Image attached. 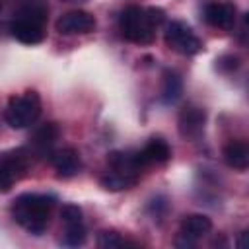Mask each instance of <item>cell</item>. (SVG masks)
<instances>
[{
	"label": "cell",
	"instance_id": "obj_1",
	"mask_svg": "<svg viewBox=\"0 0 249 249\" xmlns=\"http://www.w3.org/2000/svg\"><path fill=\"white\" fill-rule=\"evenodd\" d=\"M165 21V14L161 8H142V6H126L121 12L119 27L126 41L146 45L154 41L156 29Z\"/></svg>",
	"mask_w": 249,
	"mask_h": 249
},
{
	"label": "cell",
	"instance_id": "obj_2",
	"mask_svg": "<svg viewBox=\"0 0 249 249\" xmlns=\"http://www.w3.org/2000/svg\"><path fill=\"white\" fill-rule=\"evenodd\" d=\"M53 206H54V196L51 195L23 193L12 202V216L29 233L39 235L49 226Z\"/></svg>",
	"mask_w": 249,
	"mask_h": 249
},
{
	"label": "cell",
	"instance_id": "obj_3",
	"mask_svg": "<svg viewBox=\"0 0 249 249\" xmlns=\"http://www.w3.org/2000/svg\"><path fill=\"white\" fill-rule=\"evenodd\" d=\"M41 115V97L37 91L27 89L21 95H12L8 99L4 119L12 128H27Z\"/></svg>",
	"mask_w": 249,
	"mask_h": 249
},
{
	"label": "cell",
	"instance_id": "obj_4",
	"mask_svg": "<svg viewBox=\"0 0 249 249\" xmlns=\"http://www.w3.org/2000/svg\"><path fill=\"white\" fill-rule=\"evenodd\" d=\"M31 154L25 148L0 154V193H8L29 169Z\"/></svg>",
	"mask_w": 249,
	"mask_h": 249
},
{
	"label": "cell",
	"instance_id": "obj_5",
	"mask_svg": "<svg viewBox=\"0 0 249 249\" xmlns=\"http://www.w3.org/2000/svg\"><path fill=\"white\" fill-rule=\"evenodd\" d=\"M163 41L171 51H175L179 54H185V56L196 54L202 49L200 39L183 21H169L165 25V31H163Z\"/></svg>",
	"mask_w": 249,
	"mask_h": 249
},
{
	"label": "cell",
	"instance_id": "obj_6",
	"mask_svg": "<svg viewBox=\"0 0 249 249\" xmlns=\"http://www.w3.org/2000/svg\"><path fill=\"white\" fill-rule=\"evenodd\" d=\"M212 230V220L204 214H191L185 216L179 228V235H177V245L179 247H191L195 245L196 239H200L204 233H208Z\"/></svg>",
	"mask_w": 249,
	"mask_h": 249
},
{
	"label": "cell",
	"instance_id": "obj_7",
	"mask_svg": "<svg viewBox=\"0 0 249 249\" xmlns=\"http://www.w3.org/2000/svg\"><path fill=\"white\" fill-rule=\"evenodd\" d=\"M56 31L60 35H82V33H89L95 29V18L89 12L84 10H72L62 14L56 23H54Z\"/></svg>",
	"mask_w": 249,
	"mask_h": 249
},
{
	"label": "cell",
	"instance_id": "obj_8",
	"mask_svg": "<svg viewBox=\"0 0 249 249\" xmlns=\"http://www.w3.org/2000/svg\"><path fill=\"white\" fill-rule=\"evenodd\" d=\"M204 123H206V113L200 107L189 105L179 113V121H177L179 134L185 140H196L204 130Z\"/></svg>",
	"mask_w": 249,
	"mask_h": 249
},
{
	"label": "cell",
	"instance_id": "obj_9",
	"mask_svg": "<svg viewBox=\"0 0 249 249\" xmlns=\"http://www.w3.org/2000/svg\"><path fill=\"white\" fill-rule=\"evenodd\" d=\"M235 18H237V8L233 2L224 0V2H212L204 8V19L212 25V27H220V29H231L235 25Z\"/></svg>",
	"mask_w": 249,
	"mask_h": 249
},
{
	"label": "cell",
	"instance_id": "obj_10",
	"mask_svg": "<svg viewBox=\"0 0 249 249\" xmlns=\"http://www.w3.org/2000/svg\"><path fill=\"white\" fill-rule=\"evenodd\" d=\"M10 29H12V35L23 45H37L45 39V25L31 21V19H25V18L16 16Z\"/></svg>",
	"mask_w": 249,
	"mask_h": 249
},
{
	"label": "cell",
	"instance_id": "obj_11",
	"mask_svg": "<svg viewBox=\"0 0 249 249\" xmlns=\"http://www.w3.org/2000/svg\"><path fill=\"white\" fill-rule=\"evenodd\" d=\"M58 134H60V130H58L56 123H43V124H39V126L33 130L31 138H29L31 150H33L37 156H47V154H51L54 142L58 140Z\"/></svg>",
	"mask_w": 249,
	"mask_h": 249
},
{
	"label": "cell",
	"instance_id": "obj_12",
	"mask_svg": "<svg viewBox=\"0 0 249 249\" xmlns=\"http://www.w3.org/2000/svg\"><path fill=\"white\" fill-rule=\"evenodd\" d=\"M49 160L60 177H72L80 171V156L74 148H60L49 154Z\"/></svg>",
	"mask_w": 249,
	"mask_h": 249
},
{
	"label": "cell",
	"instance_id": "obj_13",
	"mask_svg": "<svg viewBox=\"0 0 249 249\" xmlns=\"http://www.w3.org/2000/svg\"><path fill=\"white\" fill-rule=\"evenodd\" d=\"M224 161L233 169H247L249 165V148L241 140H231L224 146Z\"/></svg>",
	"mask_w": 249,
	"mask_h": 249
},
{
	"label": "cell",
	"instance_id": "obj_14",
	"mask_svg": "<svg viewBox=\"0 0 249 249\" xmlns=\"http://www.w3.org/2000/svg\"><path fill=\"white\" fill-rule=\"evenodd\" d=\"M140 156L146 161V165H150V163H165L171 158V148L163 138H150L148 144L140 150Z\"/></svg>",
	"mask_w": 249,
	"mask_h": 249
},
{
	"label": "cell",
	"instance_id": "obj_15",
	"mask_svg": "<svg viewBox=\"0 0 249 249\" xmlns=\"http://www.w3.org/2000/svg\"><path fill=\"white\" fill-rule=\"evenodd\" d=\"M183 93V80L177 72L165 70L163 72V84H161V99L165 103H175L179 101Z\"/></svg>",
	"mask_w": 249,
	"mask_h": 249
},
{
	"label": "cell",
	"instance_id": "obj_16",
	"mask_svg": "<svg viewBox=\"0 0 249 249\" xmlns=\"http://www.w3.org/2000/svg\"><path fill=\"white\" fill-rule=\"evenodd\" d=\"M47 14H49V8L41 2V0H31L27 4H23L19 10H18V18H25V19H31V21H37V23H43L47 21Z\"/></svg>",
	"mask_w": 249,
	"mask_h": 249
},
{
	"label": "cell",
	"instance_id": "obj_17",
	"mask_svg": "<svg viewBox=\"0 0 249 249\" xmlns=\"http://www.w3.org/2000/svg\"><path fill=\"white\" fill-rule=\"evenodd\" d=\"M132 185H136V179L124 177V175H119L113 171H107L101 177V187L107 191H123V189H130Z\"/></svg>",
	"mask_w": 249,
	"mask_h": 249
},
{
	"label": "cell",
	"instance_id": "obj_18",
	"mask_svg": "<svg viewBox=\"0 0 249 249\" xmlns=\"http://www.w3.org/2000/svg\"><path fill=\"white\" fill-rule=\"evenodd\" d=\"M86 241V228L84 222L78 224H64V233H62V243L68 247H78Z\"/></svg>",
	"mask_w": 249,
	"mask_h": 249
},
{
	"label": "cell",
	"instance_id": "obj_19",
	"mask_svg": "<svg viewBox=\"0 0 249 249\" xmlns=\"http://www.w3.org/2000/svg\"><path fill=\"white\" fill-rule=\"evenodd\" d=\"M97 245L101 249H119V247H126V245H136L132 241L123 239L117 231H101L97 235Z\"/></svg>",
	"mask_w": 249,
	"mask_h": 249
},
{
	"label": "cell",
	"instance_id": "obj_20",
	"mask_svg": "<svg viewBox=\"0 0 249 249\" xmlns=\"http://www.w3.org/2000/svg\"><path fill=\"white\" fill-rule=\"evenodd\" d=\"M60 220L62 224H78L82 222V208L76 204H64L60 208Z\"/></svg>",
	"mask_w": 249,
	"mask_h": 249
},
{
	"label": "cell",
	"instance_id": "obj_21",
	"mask_svg": "<svg viewBox=\"0 0 249 249\" xmlns=\"http://www.w3.org/2000/svg\"><path fill=\"white\" fill-rule=\"evenodd\" d=\"M245 237H247V231H241V239H239V243H237V247L241 249V247H245Z\"/></svg>",
	"mask_w": 249,
	"mask_h": 249
},
{
	"label": "cell",
	"instance_id": "obj_22",
	"mask_svg": "<svg viewBox=\"0 0 249 249\" xmlns=\"http://www.w3.org/2000/svg\"><path fill=\"white\" fill-rule=\"evenodd\" d=\"M70 2H76V0H70Z\"/></svg>",
	"mask_w": 249,
	"mask_h": 249
},
{
	"label": "cell",
	"instance_id": "obj_23",
	"mask_svg": "<svg viewBox=\"0 0 249 249\" xmlns=\"http://www.w3.org/2000/svg\"><path fill=\"white\" fill-rule=\"evenodd\" d=\"M0 10H2V6H0Z\"/></svg>",
	"mask_w": 249,
	"mask_h": 249
}]
</instances>
